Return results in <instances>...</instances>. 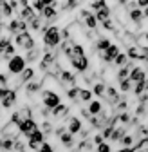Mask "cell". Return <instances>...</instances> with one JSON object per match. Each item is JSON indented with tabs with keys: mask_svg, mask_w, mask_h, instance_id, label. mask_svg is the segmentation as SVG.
<instances>
[{
	"mask_svg": "<svg viewBox=\"0 0 148 152\" xmlns=\"http://www.w3.org/2000/svg\"><path fill=\"white\" fill-rule=\"evenodd\" d=\"M81 18L85 20V24H87L89 29L96 31V27H98V18H96V15H92L90 11H81Z\"/></svg>",
	"mask_w": 148,
	"mask_h": 152,
	"instance_id": "30bf717a",
	"label": "cell"
},
{
	"mask_svg": "<svg viewBox=\"0 0 148 152\" xmlns=\"http://www.w3.org/2000/svg\"><path fill=\"white\" fill-rule=\"evenodd\" d=\"M54 16H56V9H54V6L45 7L44 13H42V18H45V20H51V18H54Z\"/></svg>",
	"mask_w": 148,
	"mask_h": 152,
	"instance_id": "d4e9b609",
	"label": "cell"
},
{
	"mask_svg": "<svg viewBox=\"0 0 148 152\" xmlns=\"http://www.w3.org/2000/svg\"><path fill=\"white\" fill-rule=\"evenodd\" d=\"M38 152H54V148H52V145H49V143H44L42 147H40V150Z\"/></svg>",
	"mask_w": 148,
	"mask_h": 152,
	"instance_id": "ab89813d",
	"label": "cell"
},
{
	"mask_svg": "<svg viewBox=\"0 0 148 152\" xmlns=\"http://www.w3.org/2000/svg\"><path fill=\"white\" fill-rule=\"evenodd\" d=\"M15 140H11V138H4L2 140V148L4 150H11V148H15Z\"/></svg>",
	"mask_w": 148,
	"mask_h": 152,
	"instance_id": "f546056e",
	"label": "cell"
},
{
	"mask_svg": "<svg viewBox=\"0 0 148 152\" xmlns=\"http://www.w3.org/2000/svg\"><path fill=\"white\" fill-rule=\"evenodd\" d=\"M121 143H123V145H125V147H130V145H132V143H134V138H132V136H130V134H126V136H125V138H123V141H121Z\"/></svg>",
	"mask_w": 148,
	"mask_h": 152,
	"instance_id": "74e56055",
	"label": "cell"
},
{
	"mask_svg": "<svg viewBox=\"0 0 148 152\" xmlns=\"http://www.w3.org/2000/svg\"><path fill=\"white\" fill-rule=\"evenodd\" d=\"M36 18V13H34V9H33V6H27V7H24L22 9V13H20V20H29V22H33Z\"/></svg>",
	"mask_w": 148,
	"mask_h": 152,
	"instance_id": "5bb4252c",
	"label": "cell"
},
{
	"mask_svg": "<svg viewBox=\"0 0 148 152\" xmlns=\"http://www.w3.org/2000/svg\"><path fill=\"white\" fill-rule=\"evenodd\" d=\"M38 56H40V51H38V49H33V51L27 53V58H25V60H27V62H34Z\"/></svg>",
	"mask_w": 148,
	"mask_h": 152,
	"instance_id": "d6a6232c",
	"label": "cell"
},
{
	"mask_svg": "<svg viewBox=\"0 0 148 152\" xmlns=\"http://www.w3.org/2000/svg\"><path fill=\"white\" fill-rule=\"evenodd\" d=\"M60 78H62V82L74 83V82H76V74H72L70 71H60Z\"/></svg>",
	"mask_w": 148,
	"mask_h": 152,
	"instance_id": "ac0fdd59",
	"label": "cell"
},
{
	"mask_svg": "<svg viewBox=\"0 0 148 152\" xmlns=\"http://www.w3.org/2000/svg\"><path fill=\"white\" fill-rule=\"evenodd\" d=\"M107 98L110 100V103H119V94L114 87H107Z\"/></svg>",
	"mask_w": 148,
	"mask_h": 152,
	"instance_id": "9a60e30c",
	"label": "cell"
},
{
	"mask_svg": "<svg viewBox=\"0 0 148 152\" xmlns=\"http://www.w3.org/2000/svg\"><path fill=\"white\" fill-rule=\"evenodd\" d=\"M128 16H130V20H132V22H136V24H141V20H143L144 13H141V9L137 7V9H134V11H128Z\"/></svg>",
	"mask_w": 148,
	"mask_h": 152,
	"instance_id": "2e32d148",
	"label": "cell"
},
{
	"mask_svg": "<svg viewBox=\"0 0 148 152\" xmlns=\"http://www.w3.org/2000/svg\"><path fill=\"white\" fill-rule=\"evenodd\" d=\"M92 92L90 89H80V100L81 102H92Z\"/></svg>",
	"mask_w": 148,
	"mask_h": 152,
	"instance_id": "cb8c5ba5",
	"label": "cell"
},
{
	"mask_svg": "<svg viewBox=\"0 0 148 152\" xmlns=\"http://www.w3.org/2000/svg\"><path fill=\"white\" fill-rule=\"evenodd\" d=\"M25 58L24 56H20V54H16V56H13L11 60H7V69H9V72H13V74H22L27 67H25Z\"/></svg>",
	"mask_w": 148,
	"mask_h": 152,
	"instance_id": "7a4b0ae2",
	"label": "cell"
},
{
	"mask_svg": "<svg viewBox=\"0 0 148 152\" xmlns=\"http://www.w3.org/2000/svg\"><path fill=\"white\" fill-rule=\"evenodd\" d=\"M103 27H107L108 31H114V24H112V20H107V22H103Z\"/></svg>",
	"mask_w": 148,
	"mask_h": 152,
	"instance_id": "7bdbcfd3",
	"label": "cell"
},
{
	"mask_svg": "<svg viewBox=\"0 0 148 152\" xmlns=\"http://www.w3.org/2000/svg\"><path fill=\"white\" fill-rule=\"evenodd\" d=\"M125 136H126V130H125V129H116L110 140H114V141H123V138H125Z\"/></svg>",
	"mask_w": 148,
	"mask_h": 152,
	"instance_id": "4316f807",
	"label": "cell"
},
{
	"mask_svg": "<svg viewBox=\"0 0 148 152\" xmlns=\"http://www.w3.org/2000/svg\"><path fill=\"white\" fill-rule=\"evenodd\" d=\"M15 42H16L18 47H22V49H27V51H33V49H34V38H33L29 33H20V34H16Z\"/></svg>",
	"mask_w": 148,
	"mask_h": 152,
	"instance_id": "277c9868",
	"label": "cell"
},
{
	"mask_svg": "<svg viewBox=\"0 0 148 152\" xmlns=\"http://www.w3.org/2000/svg\"><path fill=\"white\" fill-rule=\"evenodd\" d=\"M121 53H119V47L118 45H110L105 53H99V56H101V60H105V62H116V58L119 56Z\"/></svg>",
	"mask_w": 148,
	"mask_h": 152,
	"instance_id": "ba28073f",
	"label": "cell"
},
{
	"mask_svg": "<svg viewBox=\"0 0 148 152\" xmlns=\"http://www.w3.org/2000/svg\"><path fill=\"white\" fill-rule=\"evenodd\" d=\"M128 60H130V58H128V54H125V53H121L119 56H118V58H116V65H119V67H126V64H128Z\"/></svg>",
	"mask_w": 148,
	"mask_h": 152,
	"instance_id": "83f0119b",
	"label": "cell"
},
{
	"mask_svg": "<svg viewBox=\"0 0 148 152\" xmlns=\"http://www.w3.org/2000/svg\"><path fill=\"white\" fill-rule=\"evenodd\" d=\"M51 130H52V127H51V123H47V121H44V123H42V132H44V134H51Z\"/></svg>",
	"mask_w": 148,
	"mask_h": 152,
	"instance_id": "f35d334b",
	"label": "cell"
},
{
	"mask_svg": "<svg viewBox=\"0 0 148 152\" xmlns=\"http://www.w3.org/2000/svg\"><path fill=\"white\" fill-rule=\"evenodd\" d=\"M130 87H132V80H125V82H121V85H119V89H121L123 92H128V91H130Z\"/></svg>",
	"mask_w": 148,
	"mask_h": 152,
	"instance_id": "e575fe53",
	"label": "cell"
},
{
	"mask_svg": "<svg viewBox=\"0 0 148 152\" xmlns=\"http://www.w3.org/2000/svg\"><path fill=\"white\" fill-rule=\"evenodd\" d=\"M34 78V69L33 67H27L22 74H20V82H29V80H33Z\"/></svg>",
	"mask_w": 148,
	"mask_h": 152,
	"instance_id": "7402d4cb",
	"label": "cell"
},
{
	"mask_svg": "<svg viewBox=\"0 0 148 152\" xmlns=\"http://www.w3.org/2000/svg\"><path fill=\"white\" fill-rule=\"evenodd\" d=\"M38 89H40V82H31V83L27 85V92H29V94H31V92H36Z\"/></svg>",
	"mask_w": 148,
	"mask_h": 152,
	"instance_id": "d590c367",
	"label": "cell"
},
{
	"mask_svg": "<svg viewBox=\"0 0 148 152\" xmlns=\"http://www.w3.org/2000/svg\"><path fill=\"white\" fill-rule=\"evenodd\" d=\"M9 31L15 33V34H20V18H15L9 24Z\"/></svg>",
	"mask_w": 148,
	"mask_h": 152,
	"instance_id": "f1b7e54d",
	"label": "cell"
},
{
	"mask_svg": "<svg viewBox=\"0 0 148 152\" xmlns=\"http://www.w3.org/2000/svg\"><path fill=\"white\" fill-rule=\"evenodd\" d=\"M144 148H146V150H148V147H144Z\"/></svg>",
	"mask_w": 148,
	"mask_h": 152,
	"instance_id": "bcb514c9",
	"label": "cell"
},
{
	"mask_svg": "<svg viewBox=\"0 0 148 152\" xmlns=\"http://www.w3.org/2000/svg\"><path fill=\"white\" fill-rule=\"evenodd\" d=\"M105 7H107V4L103 2V0H98V2H92V4H90V9H94L96 13L101 11V9H105Z\"/></svg>",
	"mask_w": 148,
	"mask_h": 152,
	"instance_id": "4dcf8cb0",
	"label": "cell"
},
{
	"mask_svg": "<svg viewBox=\"0 0 148 152\" xmlns=\"http://www.w3.org/2000/svg\"><path fill=\"white\" fill-rule=\"evenodd\" d=\"M130 80H132V83H143V82H146L148 78H146V72H144V69H141V67H134L132 69V72H130Z\"/></svg>",
	"mask_w": 148,
	"mask_h": 152,
	"instance_id": "9c48e42d",
	"label": "cell"
},
{
	"mask_svg": "<svg viewBox=\"0 0 148 152\" xmlns=\"http://www.w3.org/2000/svg\"><path fill=\"white\" fill-rule=\"evenodd\" d=\"M134 152H148L146 148H137V150H134Z\"/></svg>",
	"mask_w": 148,
	"mask_h": 152,
	"instance_id": "f6af8a7d",
	"label": "cell"
},
{
	"mask_svg": "<svg viewBox=\"0 0 148 152\" xmlns=\"http://www.w3.org/2000/svg\"><path fill=\"white\" fill-rule=\"evenodd\" d=\"M11 13H13L11 4H9V2H2V15H4V16H11Z\"/></svg>",
	"mask_w": 148,
	"mask_h": 152,
	"instance_id": "1f68e13d",
	"label": "cell"
},
{
	"mask_svg": "<svg viewBox=\"0 0 148 152\" xmlns=\"http://www.w3.org/2000/svg\"><path fill=\"white\" fill-rule=\"evenodd\" d=\"M24 152H25V150H24Z\"/></svg>",
	"mask_w": 148,
	"mask_h": 152,
	"instance_id": "7dc6e473",
	"label": "cell"
},
{
	"mask_svg": "<svg viewBox=\"0 0 148 152\" xmlns=\"http://www.w3.org/2000/svg\"><path fill=\"white\" fill-rule=\"evenodd\" d=\"M118 121H121V123H128V121H130V114H126V112H121L119 116H118Z\"/></svg>",
	"mask_w": 148,
	"mask_h": 152,
	"instance_id": "8d00e7d4",
	"label": "cell"
},
{
	"mask_svg": "<svg viewBox=\"0 0 148 152\" xmlns=\"http://www.w3.org/2000/svg\"><path fill=\"white\" fill-rule=\"evenodd\" d=\"M29 24H31V27H33V29H40V24H42V22H40V18L36 16L34 20H33V22H29Z\"/></svg>",
	"mask_w": 148,
	"mask_h": 152,
	"instance_id": "b9f144b4",
	"label": "cell"
},
{
	"mask_svg": "<svg viewBox=\"0 0 148 152\" xmlns=\"http://www.w3.org/2000/svg\"><path fill=\"white\" fill-rule=\"evenodd\" d=\"M0 98H2V107L9 109L16 102V91L15 89H2L0 91Z\"/></svg>",
	"mask_w": 148,
	"mask_h": 152,
	"instance_id": "5b68a950",
	"label": "cell"
},
{
	"mask_svg": "<svg viewBox=\"0 0 148 152\" xmlns=\"http://www.w3.org/2000/svg\"><path fill=\"white\" fill-rule=\"evenodd\" d=\"M89 114L90 116H99L101 114V110H103V105H101V102H98V100H92L90 103H89Z\"/></svg>",
	"mask_w": 148,
	"mask_h": 152,
	"instance_id": "4fadbf2b",
	"label": "cell"
},
{
	"mask_svg": "<svg viewBox=\"0 0 148 152\" xmlns=\"http://www.w3.org/2000/svg\"><path fill=\"white\" fill-rule=\"evenodd\" d=\"M62 42V33L56 26H51L44 29V44L47 47H56Z\"/></svg>",
	"mask_w": 148,
	"mask_h": 152,
	"instance_id": "6da1fadb",
	"label": "cell"
},
{
	"mask_svg": "<svg viewBox=\"0 0 148 152\" xmlns=\"http://www.w3.org/2000/svg\"><path fill=\"white\" fill-rule=\"evenodd\" d=\"M36 130H38V125H36V121H34L33 118H31V120H25V121L20 123V132H22L24 136H29V138H31Z\"/></svg>",
	"mask_w": 148,
	"mask_h": 152,
	"instance_id": "52a82bcc",
	"label": "cell"
},
{
	"mask_svg": "<svg viewBox=\"0 0 148 152\" xmlns=\"http://www.w3.org/2000/svg\"><path fill=\"white\" fill-rule=\"evenodd\" d=\"M98 152H112V148H110V145H108V143H103V145H99V147H98Z\"/></svg>",
	"mask_w": 148,
	"mask_h": 152,
	"instance_id": "60d3db41",
	"label": "cell"
},
{
	"mask_svg": "<svg viewBox=\"0 0 148 152\" xmlns=\"http://www.w3.org/2000/svg\"><path fill=\"white\" fill-rule=\"evenodd\" d=\"M67 132H70L72 136H74V134H78V132H81V121H80V118L72 116V118L69 120V127H67Z\"/></svg>",
	"mask_w": 148,
	"mask_h": 152,
	"instance_id": "8fae6325",
	"label": "cell"
},
{
	"mask_svg": "<svg viewBox=\"0 0 148 152\" xmlns=\"http://www.w3.org/2000/svg\"><path fill=\"white\" fill-rule=\"evenodd\" d=\"M42 100H44V107H45V109H49V110H54L56 107H60V105H62L60 96H58L56 92H52V91H44Z\"/></svg>",
	"mask_w": 148,
	"mask_h": 152,
	"instance_id": "3957f363",
	"label": "cell"
},
{
	"mask_svg": "<svg viewBox=\"0 0 148 152\" xmlns=\"http://www.w3.org/2000/svg\"><path fill=\"white\" fill-rule=\"evenodd\" d=\"M44 136H45V134H44V132L38 129V130H36L34 134L29 138V141H33V143H36V145H44Z\"/></svg>",
	"mask_w": 148,
	"mask_h": 152,
	"instance_id": "44dd1931",
	"label": "cell"
},
{
	"mask_svg": "<svg viewBox=\"0 0 148 152\" xmlns=\"http://www.w3.org/2000/svg\"><path fill=\"white\" fill-rule=\"evenodd\" d=\"M96 18H98V22H107V20H110V9H108V6L105 7V9H101V11H98L96 13Z\"/></svg>",
	"mask_w": 148,
	"mask_h": 152,
	"instance_id": "d6986e66",
	"label": "cell"
},
{
	"mask_svg": "<svg viewBox=\"0 0 148 152\" xmlns=\"http://www.w3.org/2000/svg\"><path fill=\"white\" fill-rule=\"evenodd\" d=\"M137 6H139V7L148 9V0H137Z\"/></svg>",
	"mask_w": 148,
	"mask_h": 152,
	"instance_id": "ee69618b",
	"label": "cell"
},
{
	"mask_svg": "<svg viewBox=\"0 0 148 152\" xmlns=\"http://www.w3.org/2000/svg\"><path fill=\"white\" fill-rule=\"evenodd\" d=\"M70 64H72V67L76 69V71H87V67H89V60H87V56H80V58H74V60H70Z\"/></svg>",
	"mask_w": 148,
	"mask_h": 152,
	"instance_id": "7c38bea8",
	"label": "cell"
},
{
	"mask_svg": "<svg viewBox=\"0 0 148 152\" xmlns=\"http://www.w3.org/2000/svg\"><path fill=\"white\" fill-rule=\"evenodd\" d=\"M92 92H94L96 96H107V87L103 83H96L94 87H92Z\"/></svg>",
	"mask_w": 148,
	"mask_h": 152,
	"instance_id": "484cf974",
	"label": "cell"
},
{
	"mask_svg": "<svg viewBox=\"0 0 148 152\" xmlns=\"http://www.w3.org/2000/svg\"><path fill=\"white\" fill-rule=\"evenodd\" d=\"M67 112H69V107H67L65 103H62L60 107H56V109L52 110V114H54V116H56V118H63Z\"/></svg>",
	"mask_w": 148,
	"mask_h": 152,
	"instance_id": "603a6c76",
	"label": "cell"
},
{
	"mask_svg": "<svg viewBox=\"0 0 148 152\" xmlns=\"http://www.w3.org/2000/svg\"><path fill=\"white\" fill-rule=\"evenodd\" d=\"M110 45H112V42H110L108 38H99L98 44H96V47H98V51H99V53H105Z\"/></svg>",
	"mask_w": 148,
	"mask_h": 152,
	"instance_id": "ffe728a7",
	"label": "cell"
},
{
	"mask_svg": "<svg viewBox=\"0 0 148 152\" xmlns=\"http://www.w3.org/2000/svg\"><path fill=\"white\" fill-rule=\"evenodd\" d=\"M128 58H134V60H146L148 62V49L146 47H132V49H128Z\"/></svg>",
	"mask_w": 148,
	"mask_h": 152,
	"instance_id": "8992f818",
	"label": "cell"
},
{
	"mask_svg": "<svg viewBox=\"0 0 148 152\" xmlns=\"http://www.w3.org/2000/svg\"><path fill=\"white\" fill-rule=\"evenodd\" d=\"M130 72H132L130 65H126V67H121V69H119V72H118V78H119V82L130 80Z\"/></svg>",
	"mask_w": 148,
	"mask_h": 152,
	"instance_id": "e0dca14e",
	"label": "cell"
},
{
	"mask_svg": "<svg viewBox=\"0 0 148 152\" xmlns=\"http://www.w3.org/2000/svg\"><path fill=\"white\" fill-rule=\"evenodd\" d=\"M67 94H69V98H78L80 96V87H70L69 91H67Z\"/></svg>",
	"mask_w": 148,
	"mask_h": 152,
	"instance_id": "836d02e7",
	"label": "cell"
}]
</instances>
